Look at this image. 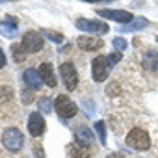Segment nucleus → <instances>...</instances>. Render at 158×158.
Masks as SVG:
<instances>
[{
    "label": "nucleus",
    "mask_w": 158,
    "mask_h": 158,
    "mask_svg": "<svg viewBox=\"0 0 158 158\" xmlns=\"http://www.w3.org/2000/svg\"><path fill=\"white\" fill-rule=\"evenodd\" d=\"M76 43H78V47H80L82 50H86V52H93V50L102 48V41L97 39V37H91V35H80V37L76 39Z\"/></svg>",
    "instance_id": "10"
},
{
    "label": "nucleus",
    "mask_w": 158,
    "mask_h": 158,
    "mask_svg": "<svg viewBox=\"0 0 158 158\" xmlns=\"http://www.w3.org/2000/svg\"><path fill=\"white\" fill-rule=\"evenodd\" d=\"M76 28L82 32H91V34H108V26L101 21H93V19H76Z\"/></svg>",
    "instance_id": "7"
},
{
    "label": "nucleus",
    "mask_w": 158,
    "mask_h": 158,
    "mask_svg": "<svg viewBox=\"0 0 158 158\" xmlns=\"http://www.w3.org/2000/svg\"><path fill=\"white\" fill-rule=\"evenodd\" d=\"M121 60V52H114V54H108V56H99L93 60L91 63V74H93V80L95 82H104L112 67Z\"/></svg>",
    "instance_id": "1"
},
{
    "label": "nucleus",
    "mask_w": 158,
    "mask_h": 158,
    "mask_svg": "<svg viewBox=\"0 0 158 158\" xmlns=\"http://www.w3.org/2000/svg\"><path fill=\"white\" fill-rule=\"evenodd\" d=\"M0 2H4V0H0Z\"/></svg>",
    "instance_id": "25"
},
{
    "label": "nucleus",
    "mask_w": 158,
    "mask_h": 158,
    "mask_svg": "<svg viewBox=\"0 0 158 158\" xmlns=\"http://www.w3.org/2000/svg\"><path fill=\"white\" fill-rule=\"evenodd\" d=\"M39 110H41L43 114H48V112L52 110V106H50V99H48V97L39 99Z\"/></svg>",
    "instance_id": "20"
},
{
    "label": "nucleus",
    "mask_w": 158,
    "mask_h": 158,
    "mask_svg": "<svg viewBox=\"0 0 158 158\" xmlns=\"http://www.w3.org/2000/svg\"><path fill=\"white\" fill-rule=\"evenodd\" d=\"M74 141L78 143V145H93V141H95V136H93V132L88 128V127H78L76 130H74Z\"/></svg>",
    "instance_id": "11"
},
{
    "label": "nucleus",
    "mask_w": 158,
    "mask_h": 158,
    "mask_svg": "<svg viewBox=\"0 0 158 158\" xmlns=\"http://www.w3.org/2000/svg\"><path fill=\"white\" fill-rule=\"evenodd\" d=\"M23 143H24V136H23V132H21L19 128L11 127V128H6V130L2 132V145H4L8 151L15 152V151H19V149L23 147Z\"/></svg>",
    "instance_id": "3"
},
{
    "label": "nucleus",
    "mask_w": 158,
    "mask_h": 158,
    "mask_svg": "<svg viewBox=\"0 0 158 158\" xmlns=\"http://www.w3.org/2000/svg\"><path fill=\"white\" fill-rule=\"evenodd\" d=\"M41 34L43 35H47L50 41H54V43H61L63 41V35L60 34V32H54V30H48V28H43L41 30Z\"/></svg>",
    "instance_id": "17"
},
{
    "label": "nucleus",
    "mask_w": 158,
    "mask_h": 158,
    "mask_svg": "<svg viewBox=\"0 0 158 158\" xmlns=\"http://www.w3.org/2000/svg\"><path fill=\"white\" fill-rule=\"evenodd\" d=\"M39 76L41 80L48 86V88H56V76H54V69L50 63H41L39 67Z\"/></svg>",
    "instance_id": "12"
},
{
    "label": "nucleus",
    "mask_w": 158,
    "mask_h": 158,
    "mask_svg": "<svg viewBox=\"0 0 158 158\" xmlns=\"http://www.w3.org/2000/svg\"><path fill=\"white\" fill-rule=\"evenodd\" d=\"M54 106H56L58 115H61L63 119H71V117H74L76 112H78V106H76L67 95H60V97H56Z\"/></svg>",
    "instance_id": "4"
},
{
    "label": "nucleus",
    "mask_w": 158,
    "mask_h": 158,
    "mask_svg": "<svg viewBox=\"0 0 158 158\" xmlns=\"http://www.w3.org/2000/svg\"><path fill=\"white\" fill-rule=\"evenodd\" d=\"M86 2H101V0H86Z\"/></svg>",
    "instance_id": "24"
},
{
    "label": "nucleus",
    "mask_w": 158,
    "mask_h": 158,
    "mask_svg": "<svg viewBox=\"0 0 158 158\" xmlns=\"http://www.w3.org/2000/svg\"><path fill=\"white\" fill-rule=\"evenodd\" d=\"M101 17L104 19H110V21H117V23H132L134 17L130 11H125V10H99L97 11Z\"/></svg>",
    "instance_id": "8"
},
{
    "label": "nucleus",
    "mask_w": 158,
    "mask_h": 158,
    "mask_svg": "<svg viewBox=\"0 0 158 158\" xmlns=\"http://www.w3.org/2000/svg\"><path fill=\"white\" fill-rule=\"evenodd\" d=\"M21 47H23L24 52H28V54L39 52V50L43 48V37H41V34H37V32H34V30L26 32V34L23 35V43H21Z\"/></svg>",
    "instance_id": "6"
},
{
    "label": "nucleus",
    "mask_w": 158,
    "mask_h": 158,
    "mask_svg": "<svg viewBox=\"0 0 158 158\" xmlns=\"http://www.w3.org/2000/svg\"><path fill=\"white\" fill-rule=\"evenodd\" d=\"M127 145H130L136 151H147L151 145V138L147 134V130L143 128H132L127 134Z\"/></svg>",
    "instance_id": "2"
},
{
    "label": "nucleus",
    "mask_w": 158,
    "mask_h": 158,
    "mask_svg": "<svg viewBox=\"0 0 158 158\" xmlns=\"http://www.w3.org/2000/svg\"><path fill=\"white\" fill-rule=\"evenodd\" d=\"M112 45H114V48H117V52H121V50L127 48V41H125L123 37H115V39L112 41Z\"/></svg>",
    "instance_id": "21"
},
{
    "label": "nucleus",
    "mask_w": 158,
    "mask_h": 158,
    "mask_svg": "<svg viewBox=\"0 0 158 158\" xmlns=\"http://www.w3.org/2000/svg\"><path fill=\"white\" fill-rule=\"evenodd\" d=\"M95 130H97V134L101 138V143L104 145L106 143V125H104V121H97L95 123Z\"/></svg>",
    "instance_id": "18"
},
{
    "label": "nucleus",
    "mask_w": 158,
    "mask_h": 158,
    "mask_svg": "<svg viewBox=\"0 0 158 158\" xmlns=\"http://www.w3.org/2000/svg\"><path fill=\"white\" fill-rule=\"evenodd\" d=\"M143 26H147V19H143V17H136L128 26H123L121 30H123V32H136V30H141Z\"/></svg>",
    "instance_id": "16"
},
{
    "label": "nucleus",
    "mask_w": 158,
    "mask_h": 158,
    "mask_svg": "<svg viewBox=\"0 0 158 158\" xmlns=\"http://www.w3.org/2000/svg\"><path fill=\"white\" fill-rule=\"evenodd\" d=\"M60 74H61V80H63V84L69 91H73L78 86V73H76L73 63H69V61L61 63L60 65Z\"/></svg>",
    "instance_id": "5"
},
{
    "label": "nucleus",
    "mask_w": 158,
    "mask_h": 158,
    "mask_svg": "<svg viewBox=\"0 0 158 158\" xmlns=\"http://www.w3.org/2000/svg\"><path fill=\"white\" fill-rule=\"evenodd\" d=\"M0 32H2L6 37H15V34H17V21L11 19V15H8L6 21L0 23Z\"/></svg>",
    "instance_id": "14"
},
{
    "label": "nucleus",
    "mask_w": 158,
    "mask_h": 158,
    "mask_svg": "<svg viewBox=\"0 0 158 158\" xmlns=\"http://www.w3.org/2000/svg\"><path fill=\"white\" fill-rule=\"evenodd\" d=\"M143 67L147 71H158V52H147L143 56Z\"/></svg>",
    "instance_id": "15"
},
{
    "label": "nucleus",
    "mask_w": 158,
    "mask_h": 158,
    "mask_svg": "<svg viewBox=\"0 0 158 158\" xmlns=\"http://www.w3.org/2000/svg\"><path fill=\"white\" fill-rule=\"evenodd\" d=\"M28 132L34 138H37V136H41L45 132V119H43V115L39 112L30 114V117H28Z\"/></svg>",
    "instance_id": "9"
},
{
    "label": "nucleus",
    "mask_w": 158,
    "mask_h": 158,
    "mask_svg": "<svg viewBox=\"0 0 158 158\" xmlns=\"http://www.w3.org/2000/svg\"><path fill=\"white\" fill-rule=\"evenodd\" d=\"M4 65H6V56H4V50L0 48V69H2Z\"/></svg>",
    "instance_id": "22"
},
{
    "label": "nucleus",
    "mask_w": 158,
    "mask_h": 158,
    "mask_svg": "<svg viewBox=\"0 0 158 158\" xmlns=\"http://www.w3.org/2000/svg\"><path fill=\"white\" fill-rule=\"evenodd\" d=\"M11 50H13L15 61H23V60H24L26 52H24V48H23V47H19V45H13V47H11Z\"/></svg>",
    "instance_id": "19"
},
{
    "label": "nucleus",
    "mask_w": 158,
    "mask_h": 158,
    "mask_svg": "<svg viewBox=\"0 0 158 158\" xmlns=\"http://www.w3.org/2000/svg\"><path fill=\"white\" fill-rule=\"evenodd\" d=\"M23 78H24V84L26 86H30L32 89H39L41 88V76H39V71H35V69H26L24 71V74H23Z\"/></svg>",
    "instance_id": "13"
},
{
    "label": "nucleus",
    "mask_w": 158,
    "mask_h": 158,
    "mask_svg": "<svg viewBox=\"0 0 158 158\" xmlns=\"http://www.w3.org/2000/svg\"><path fill=\"white\" fill-rule=\"evenodd\" d=\"M108 158H125L121 152H112V154H108Z\"/></svg>",
    "instance_id": "23"
}]
</instances>
